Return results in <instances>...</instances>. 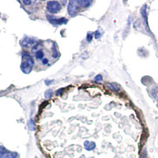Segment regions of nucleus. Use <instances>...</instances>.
Masks as SVG:
<instances>
[{"label": "nucleus", "instance_id": "nucleus-1", "mask_svg": "<svg viewBox=\"0 0 158 158\" xmlns=\"http://www.w3.org/2000/svg\"><path fill=\"white\" fill-rule=\"evenodd\" d=\"M34 65V60L32 56L28 53H22V62L21 64V69L25 74H29Z\"/></svg>", "mask_w": 158, "mask_h": 158}, {"label": "nucleus", "instance_id": "nucleus-2", "mask_svg": "<svg viewBox=\"0 0 158 158\" xmlns=\"http://www.w3.org/2000/svg\"><path fill=\"white\" fill-rule=\"evenodd\" d=\"M61 9V6L57 1H49L47 2V10L51 14H56Z\"/></svg>", "mask_w": 158, "mask_h": 158}, {"label": "nucleus", "instance_id": "nucleus-3", "mask_svg": "<svg viewBox=\"0 0 158 158\" xmlns=\"http://www.w3.org/2000/svg\"><path fill=\"white\" fill-rule=\"evenodd\" d=\"M17 156H18L17 153L8 151L3 146H0V158H16Z\"/></svg>", "mask_w": 158, "mask_h": 158}, {"label": "nucleus", "instance_id": "nucleus-4", "mask_svg": "<svg viewBox=\"0 0 158 158\" xmlns=\"http://www.w3.org/2000/svg\"><path fill=\"white\" fill-rule=\"evenodd\" d=\"M47 18L48 20L49 21V22L54 25H63V24H66L67 22V19L64 18H56V17L51 16V15H48Z\"/></svg>", "mask_w": 158, "mask_h": 158}, {"label": "nucleus", "instance_id": "nucleus-5", "mask_svg": "<svg viewBox=\"0 0 158 158\" xmlns=\"http://www.w3.org/2000/svg\"><path fill=\"white\" fill-rule=\"evenodd\" d=\"M68 14L70 16H74L77 10V1H70L69 2L68 6H67Z\"/></svg>", "mask_w": 158, "mask_h": 158}, {"label": "nucleus", "instance_id": "nucleus-6", "mask_svg": "<svg viewBox=\"0 0 158 158\" xmlns=\"http://www.w3.org/2000/svg\"><path fill=\"white\" fill-rule=\"evenodd\" d=\"M84 146L85 148V149L88 151L93 150V149H95L96 144L94 142H89V141H85L84 142Z\"/></svg>", "mask_w": 158, "mask_h": 158}, {"label": "nucleus", "instance_id": "nucleus-7", "mask_svg": "<svg viewBox=\"0 0 158 158\" xmlns=\"http://www.w3.org/2000/svg\"><path fill=\"white\" fill-rule=\"evenodd\" d=\"M77 5L81 6L82 7H89L92 3V1L89 0H78L77 1Z\"/></svg>", "mask_w": 158, "mask_h": 158}, {"label": "nucleus", "instance_id": "nucleus-8", "mask_svg": "<svg viewBox=\"0 0 158 158\" xmlns=\"http://www.w3.org/2000/svg\"><path fill=\"white\" fill-rule=\"evenodd\" d=\"M33 43H34V40H33L27 37V38H25L23 41L22 42V46H24V47H26V46H29V44H32Z\"/></svg>", "mask_w": 158, "mask_h": 158}, {"label": "nucleus", "instance_id": "nucleus-9", "mask_svg": "<svg viewBox=\"0 0 158 158\" xmlns=\"http://www.w3.org/2000/svg\"><path fill=\"white\" fill-rule=\"evenodd\" d=\"M44 52H43V50H41V49H39V50H36V58L37 59H44Z\"/></svg>", "mask_w": 158, "mask_h": 158}, {"label": "nucleus", "instance_id": "nucleus-10", "mask_svg": "<svg viewBox=\"0 0 158 158\" xmlns=\"http://www.w3.org/2000/svg\"><path fill=\"white\" fill-rule=\"evenodd\" d=\"M28 127H29V129L30 130V131H34V122H33L32 119H30V120L28 122Z\"/></svg>", "mask_w": 158, "mask_h": 158}, {"label": "nucleus", "instance_id": "nucleus-11", "mask_svg": "<svg viewBox=\"0 0 158 158\" xmlns=\"http://www.w3.org/2000/svg\"><path fill=\"white\" fill-rule=\"evenodd\" d=\"M52 95V89H48L47 91L45 92V98L49 99L51 98Z\"/></svg>", "mask_w": 158, "mask_h": 158}, {"label": "nucleus", "instance_id": "nucleus-12", "mask_svg": "<svg viewBox=\"0 0 158 158\" xmlns=\"http://www.w3.org/2000/svg\"><path fill=\"white\" fill-rule=\"evenodd\" d=\"M94 81H97V82H101V81H103V77L101 74H99V75L96 76V77H94Z\"/></svg>", "mask_w": 158, "mask_h": 158}, {"label": "nucleus", "instance_id": "nucleus-13", "mask_svg": "<svg viewBox=\"0 0 158 158\" xmlns=\"http://www.w3.org/2000/svg\"><path fill=\"white\" fill-rule=\"evenodd\" d=\"M53 52H54V54H53V57L57 58L59 53H58V52L56 51V46L55 44H54V48H53Z\"/></svg>", "mask_w": 158, "mask_h": 158}, {"label": "nucleus", "instance_id": "nucleus-14", "mask_svg": "<svg viewBox=\"0 0 158 158\" xmlns=\"http://www.w3.org/2000/svg\"><path fill=\"white\" fill-rule=\"evenodd\" d=\"M92 39H93V35L91 33H88V35H87V41L91 42Z\"/></svg>", "mask_w": 158, "mask_h": 158}, {"label": "nucleus", "instance_id": "nucleus-15", "mask_svg": "<svg viewBox=\"0 0 158 158\" xmlns=\"http://www.w3.org/2000/svg\"><path fill=\"white\" fill-rule=\"evenodd\" d=\"M101 36V33H100V32H99V31H97V32H95L96 39H98V38H100Z\"/></svg>", "mask_w": 158, "mask_h": 158}, {"label": "nucleus", "instance_id": "nucleus-16", "mask_svg": "<svg viewBox=\"0 0 158 158\" xmlns=\"http://www.w3.org/2000/svg\"><path fill=\"white\" fill-rule=\"evenodd\" d=\"M42 63H43L44 65H47L48 63V59H46V58L43 59H42Z\"/></svg>", "mask_w": 158, "mask_h": 158}, {"label": "nucleus", "instance_id": "nucleus-17", "mask_svg": "<svg viewBox=\"0 0 158 158\" xmlns=\"http://www.w3.org/2000/svg\"><path fill=\"white\" fill-rule=\"evenodd\" d=\"M22 2H23L25 5H29V4L32 3L33 2H32V1H25V0H23V1H22Z\"/></svg>", "mask_w": 158, "mask_h": 158}, {"label": "nucleus", "instance_id": "nucleus-18", "mask_svg": "<svg viewBox=\"0 0 158 158\" xmlns=\"http://www.w3.org/2000/svg\"><path fill=\"white\" fill-rule=\"evenodd\" d=\"M52 81H52V80H46V81H45V84L47 85H49L52 84Z\"/></svg>", "mask_w": 158, "mask_h": 158}]
</instances>
